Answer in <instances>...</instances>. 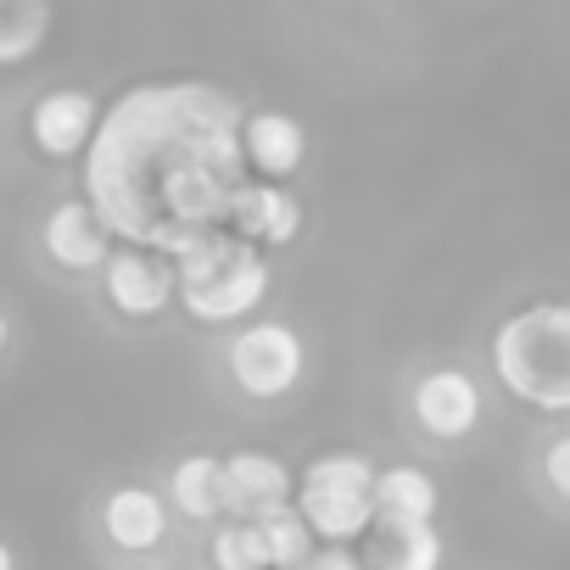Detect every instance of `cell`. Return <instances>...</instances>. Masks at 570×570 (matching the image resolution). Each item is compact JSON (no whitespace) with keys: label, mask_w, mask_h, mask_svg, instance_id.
<instances>
[{"label":"cell","mask_w":570,"mask_h":570,"mask_svg":"<svg viewBox=\"0 0 570 570\" xmlns=\"http://www.w3.org/2000/svg\"><path fill=\"white\" fill-rule=\"evenodd\" d=\"M240 118L246 112L207 85H146L124 96L90 146L96 213L129 240H140L146 207L179 218V246L224 229L240 185L235 163H246Z\"/></svg>","instance_id":"obj_1"},{"label":"cell","mask_w":570,"mask_h":570,"mask_svg":"<svg viewBox=\"0 0 570 570\" xmlns=\"http://www.w3.org/2000/svg\"><path fill=\"white\" fill-rule=\"evenodd\" d=\"M487 370L520 409L570 420V303H525L503 314L487 342Z\"/></svg>","instance_id":"obj_2"},{"label":"cell","mask_w":570,"mask_h":570,"mask_svg":"<svg viewBox=\"0 0 570 570\" xmlns=\"http://www.w3.org/2000/svg\"><path fill=\"white\" fill-rule=\"evenodd\" d=\"M174 268H179V314L207 331H224V325L235 331V325L257 320L268 285H274L263 246L240 240L235 229H207V235L185 240L174 252Z\"/></svg>","instance_id":"obj_3"},{"label":"cell","mask_w":570,"mask_h":570,"mask_svg":"<svg viewBox=\"0 0 570 570\" xmlns=\"http://www.w3.org/2000/svg\"><path fill=\"white\" fill-rule=\"evenodd\" d=\"M218 375L246 409H279L308 381V342L292 320H246L218 342Z\"/></svg>","instance_id":"obj_4"},{"label":"cell","mask_w":570,"mask_h":570,"mask_svg":"<svg viewBox=\"0 0 570 570\" xmlns=\"http://www.w3.org/2000/svg\"><path fill=\"white\" fill-rule=\"evenodd\" d=\"M375 481H381V464L370 453H353V448L320 453L297 475V509L308 514L320 542L358 548L375 531V520H381L375 514Z\"/></svg>","instance_id":"obj_5"},{"label":"cell","mask_w":570,"mask_h":570,"mask_svg":"<svg viewBox=\"0 0 570 570\" xmlns=\"http://www.w3.org/2000/svg\"><path fill=\"white\" fill-rule=\"evenodd\" d=\"M397 409H403V425L414 431V442H425V448H464L487 425V381L470 364L436 358V364H420L403 381Z\"/></svg>","instance_id":"obj_6"},{"label":"cell","mask_w":570,"mask_h":570,"mask_svg":"<svg viewBox=\"0 0 570 570\" xmlns=\"http://www.w3.org/2000/svg\"><path fill=\"white\" fill-rule=\"evenodd\" d=\"M101 297L118 320L129 325H151L163 320L168 308H179V268L168 252L157 246H118L101 268Z\"/></svg>","instance_id":"obj_7"},{"label":"cell","mask_w":570,"mask_h":570,"mask_svg":"<svg viewBox=\"0 0 570 570\" xmlns=\"http://www.w3.org/2000/svg\"><path fill=\"white\" fill-rule=\"evenodd\" d=\"M174 520H179V514H174L168 492H157V487H146V481H124V487H112V492L101 498V537H107V548H118L124 559L157 553V548L168 542Z\"/></svg>","instance_id":"obj_8"},{"label":"cell","mask_w":570,"mask_h":570,"mask_svg":"<svg viewBox=\"0 0 570 570\" xmlns=\"http://www.w3.org/2000/svg\"><path fill=\"white\" fill-rule=\"evenodd\" d=\"M40 246H46V257H51L62 274H101L107 257L118 252V246H112V224H107V218L96 213V202H85V196H68V202H57V207L46 213Z\"/></svg>","instance_id":"obj_9"},{"label":"cell","mask_w":570,"mask_h":570,"mask_svg":"<svg viewBox=\"0 0 570 570\" xmlns=\"http://www.w3.org/2000/svg\"><path fill=\"white\" fill-rule=\"evenodd\" d=\"M303 218H308L303 202L285 190V185H274V179H240L235 196H229V224L224 229H235L240 240H252L263 252H274V246H292L303 235Z\"/></svg>","instance_id":"obj_10"},{"label":"cell","mask_w":570,"mask_h":570,"mask_svg":"<svg viewBox=\"0 0 570 570\" xmlns=\"http://www.w3.org/2000/svg\"><path fill=\"white\" fill-rule=\"evenodd\" d=\"M96 135H101V107H96L90 90H46L29 107V140L51 163H68V157L90 151Z\"/></svg>","instance_id":"obj_11"},{"label":"cell","mask_w":570,"mask_h":570,"mask_svg":"<svg viewBox=\"0 0 570 570\" xmlns=\"http://www.w3.org/2000/svg\"><path fill=\"white\" fill-rule=\"evenodd\" d=\"M240 157L252 168V179H297L303 163H308V129L303 118L292 112H279V107H257L240 118Z\"/></svg>","instance_id":"obj_12"},{"label":"cell","mask_w":570,"mask_h":570,"mask_svg":"<svg viewBox=\"0 0 570 570\" xmlns=\"http://www.w3.org/2000/svg\"><path fill=\"white\" fill-rule=\"evenodd\" d=\"M224 475H229V514H240V520H263L279 503H297V475L263 448L229 453Z\"/></svg>","instance_id":"obj_13"},{"label":"cell","mask_w":570,"mask_h":570,"mask_svg":"<svg viewBox=\"0 0 570 570\" xmlns=\"http://www.w3.org/2000/svg\"><path fill=\"white\" fill-rule=\"evenodd\" d=\"M168 503L185 525H218L229 520V475L218 453H185L168 470Z\"/></svg>","instance_id":"obj_14"},{"label":"cell","mask_w":570,"mask_h":570,"mask_svg":"<svg viewBox=\"0 0 570 570\" xmlns=\"http://www.w3.org/2000/svg\"><path fill=\"white\" fill-rule=\"evenodd\" d=\"M375 514L397 525H436L442 514V487L425 464H381L375 481Z\"/></svg>","instance_id":"obj_15"},{"label":"cell","mask_w":570,"mask_h":570,"mask_svg":"<svg viewBox=\"0 0 570 570\" xmlns=\"http://www.w3.org/2000/svg\"><path fill=\"white\" fill-rule=\"evenodd\" d=\"M370 570H442L448 542L436 525H397V520H375V531L358 542Z\"/></svg>","instance_id":"obj_16"},{"label":"cell","mask_w":570,"mask_h":570,"mask_svg":"<svg viewBox=\"0 0 570 570\" xmlns=\"http://www.w3.org/2000/svg\"><path fill=\"white\" fill-rule=\"evenodd\" d=\"M51 0H0V68H23L51 40Z\"/></svg>","instance_id":"obj_17"},{"label":"cell","mask_w":570,"mask_h":570,"mask_svg":"<svg viewBox=\"0 0 570 570\" xmlns=\"http://www.w3.org/2000/svg\"><path fill=\"white\" fill-rule=\"evenodd\" d=\"M525 481L531 492L553 509V514H570V425H553L531 442L525 453Z\"/></svg>","instance_id":"obj_18"},{"label":"cell","mask_w":570,"mask_h":570,"mask_svg":"<svg viewBox=\"0 0 570 570\" xmlns=\"http://www.w3.org/2000/svg\"><path fill=\"white\" fill-rule=\"evenodd\" d=\"M207 564L213 570H274L268 542H263V525L257 520H240V514L218 520L213 537H207Z\"/></svg>","instance_id":"obj_19"},{"label":"cell","mask_w":570,"mask_h":570,"mask_svg":"<svg viewBox=\"0 0 570 570\" xmlns=\"http://www.w3.org/2000/svg\"><path fill=\"white\" fill-rule=\"evenodd\" d=\"M257 525H263V542H268L274 570H303V564H308V553L320 548V537H314V525H308V514H303L297 503L268 509Z\"/></svg>","instance_id":"obj_20"},{"label":"cell","mask_w":570,"mask_h":570,"mask_svg":"<svg viewBox=\"0 0 570 570\" xmlns=\"http://www.w3.org/2000/svg\"><path fill=\"white\" fill-rule=\"evenodd\" d=\"M303 570H370L364 564V548H347V542H320L314 553H308V564Z\"/></svg>","instance_id":"obj_21"},{"label":"cell","mask_w":570,"mask_h":570,"mask_svg":"<svg viewBox=\"0 0 570 570\" xmlns=\"http://www.w3.org/2000/svg\"><path fill=\"white\" fill-rule=\"evenodd\" d=\"M7 347H12V314L0 308V353H7Z\"/></svg>","instance_id":"obj_22"},{"label":"cell","mask_w":570,"mask_h":570,"mask_svg":"<svg viewBox=\"0 0 570 570\" xmlns=\"http://www.w3.org/2000/svg\"><path fill=\"white\" fill-rule=\"evenodd\" d=\"M0 570H18V553H12V542L0 537Z\"/></svg>","instance_id":"obj_23"}]
</instances>
